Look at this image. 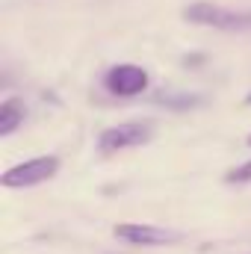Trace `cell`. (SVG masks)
Returning a JSON list of instances; mask_svg holds the SVG:
<instances>
[{
  "label": "cell",
  "mask_w": 251,
  "mask_h": 254,
  "mask_svg": "<svg viewBox=\"0 0 251 254\" xmlns=\"http://www.w3.org/2000/svg\"><path fill=\"white\" fill-rule=\"evenodd\" d=\"M184 18L192 24H204V27H219V30H246L251 27V12H234V9H222L216 3H192L184 9Z\"/></svg>",
  "instance_id": "obj_1"
},
{
  "label": "cell",
  "mask_w": 251,
  "mask_h": 254,
  "mask_svg": "<svg viewBox=\"0 0 251 254\" xmlns=\"http://www.w3.org/2000/svg\"><path fill=\"white\" fill-rule=\"evenodd\" d=\"M60 169V160L57 157H36V160H27L9 172H3L0 184L9 187V190H27V187H36V184H45L48 178H54Z\"/></svg>",
  "instance_id": "obj_2"
},
{
  "label": "cell",
  "mask_w": 251,
  "mask_h": 254,
  "mask_svg": "<svg viewBox=\"0 0 251 254\" xmlns=\"http://www.w3.org/2000/svg\"><path fill=\"white\" fill-rule=\"evenodd\" d=\"M151 139V125L148 122H125V125L107 127L98 139L101 151L104 154H113V151H125V148H136L142 142Z\"/></svg>",
  "instance_id": "obj_3"
},
{
  "label": "cell",
  "mask_w": 251,
  "mask_h": 254,
  "mask_svg": "<svg viewBox=\"0 0 251 254\" xmlns=\"http://www.w3.org/2000/svg\"><path fill=\"white\" fill-rule=\"evenodd\" d=\"M119 240H125L130 246H166V243H178L181 237L175 231L166 228H154V225H139V222H122L113 231Z\"/></svg>",
  "instance_id": "obj_4"
},
{
  "label": "cell",
  "mask_w": 251,
  "mask_h": 254,
  "mask_svg": "<svg viewBox=\"0 0 251 254\" xmlns=\"http://www.w3.org/2000/svg\"><path fill=\"white\" fill-rule=\"evenodd\" d=\"M145 86H148V71L145 68H139V65H116L110 74H107V89L113 92V95H139V92H145Z\"/></svg>",
  "instance_id": "obj_5"
},
{
  "label": "cell",
  "mask_w": 251,
  "mask_h": 254,
  "mask_svg": "<svg viewBox=\"0 0 251 254\" xmlns=\"http://www.w3.org/2000/svg\"><path fill=\"white\" fill-rule=\"evenodd\" d=\"M24 122V107L18 98H9L0 104V136H9L15 127Z\"/></svg>",
  "instance_id": "obj_6"
},
{
  "label": "cell",
  "mask_w": 251,
  "mask_h": 254,
  "mask_svg": "<svg viewBox=\"0 0 251 254\" xmlns=\"http://www.w3.org/2000/svg\"><path fill=\"white\" fill-rule=\"evenodd\" d=\"M157 101L166 104V107H178V110H187V107H195V104H198V98H187V95H181V98H175V95H160Z\"/></svg>",
  "instance_id": "obj_7"
},
{
  "label": "cell",
  "mask_w": 251,
  "mask_h": 254,
  "mask_svg": "<svg viewBox=\"0 0 251 254\" xmlns=\"http://www.w3.org/2000/svg\"><path fill=\"white\" fill-rule=\"evenodd\" d=\"M228 184H249L251 181V160L249 163H243L240 169H234V172H228V178H225Z\"/></svg>",
  "instance_id": "obj_8"
},
{
  "label": "cell",
  "mask_w": 251,
  "mask_h": 254,
  "mask_svg": "<svg viewBox=\"0 0 251 254\" xmlns=\"http://www.w3.org/2000/svg\"><path fill=\"white\" fill-rule=\"evenodd\" d=\"M246 104H251V95H249V98H246Z\"/></svg>",
  "instance_id": "obj_9"
},
{
  "label": "cell",
  "mask_w": 251,
  "mask_h": 254,
  "mask_svg": "<svg viewBox=\"0 0 251 254\" xmlns=\"http://www.w3.org/2000/svg\"><path fill=\"white\" fill-rule=\"evenodd\" d=\"M249 145H251V136H249Z\"/></svg>",
  "instance_id": "obj_10"
}]
</instances>
